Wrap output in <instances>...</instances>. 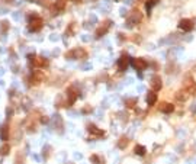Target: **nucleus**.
Here are the masks:
<instances>
[{"mask_svg":"<svg viewBox=\"0 0 196 164\" xmlns=\"http://www.w3.org/2000/svg\"><path fill=\"white\" fill-rule=\"evenodd\" d=\"M42 25H44V21H42L39 16H31V19H29V31L31 32H38V31L42 28Z\"/></svg>","mask_w":196,"mask_h":164,"instance_id":"obj_1","label":"nucleus"},{"mask_svg":"<svg viewBox=\"0 0 196 164\" xmlns=\"http://www.w3.org/2000/svg\"><path fill=\"white\" fill-rule=\"evenodd\" d=\"M28 58H29V63L32 67H45V65H48V60L37 57V55H29Z\"/></svg>","mask_w":196,"mask_h":164,"instance_id":"obj_2","label":"nucleus"},{"mask_svg":"<svg viewBox=\"0 0 196 164\" xmlns=\"http://www.w3.org/2000/svg\"><path fill=\"white\" fill-rule=\"evenodd\" d=\"M86 51L84 50H81V48H76V50H73V51H68L66 54V58H77V60H81V58H84L86 57Z\"/></svg>","mask_w":196,"mask_h":164,"instance_id":"obj_3","label":"nucleus"},{"mask_svg":"<svg viewBox=\"0 0 196 164\" xmlns=\"http://www.w3.org/2000/svg\"><path fill=\"white\" fill-rule=\"evenodd\" d=\"M141 19H142L141 13L138 12V10H134V12L130 15V17H128V22H126V25H128V23H130L131 26H134V25H138V23L141 22Z\"/></svg>","mask_w":196,"mask_h":164,"instance_id":"obj_4","label":"nucleus"},{"mask_svg":"<svg viewBox=\"0 0 196 164\" xmlns=\"http://www.w3.org/2000/svg\"><path fill=\"white\" fill-rule=\"evenodd\" d=\"M132 65L135 67L137 71H142V70H145V68L148 67L147 61L145 60H142V58H134L132 60Z\"/></svg>","mask_w":196,"mask_h":164,"instance_id":"obj_5","label":"nucleus"},{"mask_svg":"<svg viewBox=\"0 0 196 164\" xmlns=\"http://www.w3.org/2000/svg\"><path fill=\"white\" fill-rule=\"evenodd\" d=\"M128 63H130V57L126 54H122L121 58L118 60V68H119V71H125L126 67H128Z\"/></svg>","mask_w":196,"mask_h":164,"instance_id":"obj_6","label":"nucleus"},{"mask_svg":"<svg viewBox=\"0 0 196 164\" xmlns=\"http://www.w3.org/2000/svg\"><path fill=\"white\" fill-rule=\"evenodd\" d=\"M109 26H110V22L106 21V22H103V23H102L99 28H97V31H96V36H97V38L103 36V35L108 32V31H109Z\"/></svg>","mask_w":196,"mask_h":164,"instance_id":"obj_7","label":"nucleus"},{"mask_svg":"<svg viewBox=\"0 0 196 164\" xmlns=\"http://www.w3.org/2000/svg\"><path fill=\"white\" fill-rule=\"evenodd\" d=\"M179 28L182 31H192L193 29V22L190 21V19H182V21L179 22Z\"/></svg>","mask_w":196,"mask_h":164,"instance_id":"obj_8","label":"nucleus"},{"mask_svg":"<svg viewBox=\"0 0 196 164\" xmlns=\"http://www.w3.org/2000/svg\"><path fill=\"white\" fill-rule=\"evenodd\" d=\"M87 129H89V132L95 137V138H102L105 135V131H102V129H99L97 126H95V125H89L87 126Z\"/></svg>","mask_w":196,"mask_h":164,"instance_id":"obj_9","label":"nucleus"},{"mask_svg":"<svg viewBox=\"0 0 196 164\" xmlns=\"http://www.w3.org/2000/svg\"><path fill=\"white\" fill-rule=\"evenodd\" d=\"M45 79V76H44V73L41 71H33L32 73V77H31V84H39L42 80Z\"/></svg>","mask_w":196,"mask_h":164,"instance_id":"obj_10","label":"nucleus"},{"mask_svg":"<svg viewBox=\"0 0 196 164\" xmlns=\"http://www.w3.org/2000/svg\"><path fill=\"white\" fill-rule=\"evenodd\" d=\"M163 87V84H161V79L159 76H154L151 79V89L154 90V92H159L160 89Z\"/></svg>","mask_w":196,"mask_h":164,"instance_id":"obj_11","label":"nucleus"},{"mask_svg":"<svg viewBox=\"0 0 196 164\" xmlns=\"http://www.w3.org/2000/svg\"><path fill=\"white\" fill-rule=\"evenodd\" d=\"M0 138L3 139V141H7L9 139V125L7 123L2 125V128H0Z\"/></svg>","mask_w":196,"mask_h":164,"instance_id":"obj_12","label":"nucleus"},{"mask_svg":"<svg viewBox=\"0 0 196 164\" xmlns=\"http://www.w3.org/2000/svg\"><path fill=\"white\" fill-rule=\"evenodd\" d=\"M67 94H68V103H67V105H73V103L77 100V92H76L74 89H68Z\"/></svg>","mask_w":196,"mask_h":164,"instance_id":"obj_13","label":"nucleus"},{"mask_svg":"<svg viewBox=\"0 0 196 164\" xmlns=\"http://www.w3.org/2000/svg\"><path fill=\"white\" fill-rule=\"evenodd\" d=\"M160 110H161V112H164V113H171V112L174 110V106L171 105V103H167V102H164V103H161V106H160Z\"/></svg>","mask_w":196,"mask_h":164,"instance_id":"obj_14","label":"nucleus"},{"mask_svg":"<svg viewBox=\"0 0 196 164\" xmlns=\"http://www.w3.org/2000/svg\"><path fill=\"white\" fill-rule=\"evenodd\" d=\"M157 102V94H155V92H148V94H147V103L150 106H153Z\"/></svg>","mask_w":196,"mask_h":164,"instance_id":"obj_15","label":"nucleus"},{"mask_svg":"<svg viewBox=\"0 0 196 164\" xmlns=\"http://www.w3.org/2000/svg\"><path fill=\"white\" fill-rule=\"evenodd\" d=\"M128 142H130V139L126 138V137H122L119 141H118V148H121V150H124V148L128 145Z\"/></svg>","mask_w":196,"mask_h":164,"instance_id":"obj_16","label":"nucleus"},{"mask_svg":"<svg viewBox=\"0 0 196 164\" xmlns=\"http://www.w3.org/2000/svg\"><path fill=\"white\" fill-rule=\"evenodd\" d=\"M145 152H147L145 147H142V145H137L135 147V154L137 156H145Z\"/></svg>","mask_w":196,"mask_h":164,"instance_id":"obj_17","label":"nucleus"},{"mask_svg":"<svg viewBox=\"0 0 196 164\" xmlns=\"http://www.w3.org/2000/svg\"><path fill=\"white\" fill-rule=\"evenodd\" d=\"M9 151H10V145H9V144L2 145V148H0V154H2V156H7Z\"/></svg>","mask_w":196,"mask_h":164,"instance_id":"obj_18","label":"nucleus"},{"mask_svg":"<svg viewBox=\"0 0 196 164\" xmlns=\"http://www.w3.org/2000/svg\"><path fill=\"white\" fill-rule=\"evenodd\" d=\"M176 97H177L179 100H186V99H188V92H177Z\"/></svg>","mask_w":196,"mask_h":164,"instance_id":"obj_19","label":"nucleus"},{"mask_svg":"<svg viewBox=\"0 0 196 164\" xmlns=\"http://www.w3.org/2000/svg\"><path fill=\"white\" fill-rule=\"evenodd\" d=\"M135 103H137V99H128V100H126V106H128V108H134Z\"/></svg>","mask_w":196,"mask_h":164,"instance_id":"obj_20","label":"nucleus"},{"mask_svg":"<svg viewBox=\"0 0 196 164\" xmlns=\"http://www.w3.org/2000/svg\"><path fill=\"white\" fill-rule=\"evenodd\" d=\"M90 161H92V163H96V164H100V158L97 156H92L90 157Z\"/></svg>","mask_w":196,"mask_h":164,"instance_id":"obj_21","label":"nucleus"},{"mask_svg":"<svg viewBox=\"0 0 196 164\" xmlns=\"http://www.w3.org/2000/svg\"><path fill=\"white\" fill-rule=\"evenodd\" d=\"M16 164H23L22 163V156L21 154H17V157H16Z\"/></svg>","mask_w":196,"mask_h":164,"instance_id":"obj_22","label":"nucleus"},{"mask_svg":"<svg viewBox=\"0 0 196 164\" xmlns=\"http://www.w3.org/2000/svg\"><path fill=\"white\" fill-rule=\"evenodd\" d=\"M48 121H50V119L47 118V116H42V119H41V122H42V123H48Z\"/></svg>","mask_w":196,"mask_h":164,"instance_id":"obj_23","label":"nucleus"},{"mask_svg":"<svg viewBox=\"0 0 196 164\" xmlns=\"http://www.w3.org/2000/svg\"><path fill=\"white\" fill-rule=\"evenodd\" d=\"M83 112H84V113H89V112H92V109H90V108H84Z\"/></svg>","mask_w":196,"mask_h":164,"instance_id":"obj_24","label":"nucleus"},{"mask_svg":"<svg viewBox=\"0 0 196 164\" xmlns=\"http://www.w3.org/2000/svg\"><path fill=\"white\" fill-rule=\"evenodd\" d=\"M154 2H157V0H154Z\"/></svg>","mask_w":196,"mask_h":164,"instance_id":"obj_25","label":"nucleus"},{"mask_svg":"<svg viewBox=\"0 0 196 164\" xmlns=\"http://www.w3.org/2000/svg\"><path fill=\"white\" fill-rule=\"evenodd\" d=\"M140 2H141V0H140Z\"/></svg>","mask_w":196,"mask_h":164,"instance_id":"obj_26","label":"nucleus"}]
</instances>
